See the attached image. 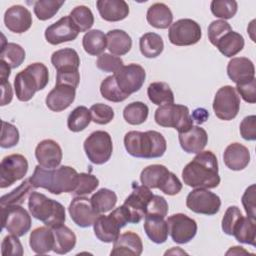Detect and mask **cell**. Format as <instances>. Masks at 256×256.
<instances>
[{
  "instance_id": "1",
  "label": "cell",
  "mask_w": 256,
  "mask_h": 256,
  "mask_svg": "<svg viewBox=\"0 0 256 256\" xmlns=\"http://www.w3.org/2000/svg\"><path fill=\"white\" fill-rule=\"evenodd\" d=\"M184 184L192 188H216L220 184L218 161L212 151H201L182 170Z\"/></svg>"
},
{
  "instance_id": "44",
  "label": "cell",
  "mask_w": 256,
  "mask_h": 256,
  "mask_svg": "<svg viewBox=\"0 0 256 256\" xmlns=\"http://www.w3.org/2000/svg\"><path fill=\"white\" fill-rule=\"evenodd\" d=\"M79 32H86L94 24V16L89 7L79 5L72 9L69 15Z\"/></svg>"
},
{
  "instance_id": "55",
  "label": "cell",
  "mask_w": 256,
  "mask_h": 256,
  "mask_svg": "<svg viewBox=\"0 0 256 256\" xmlns=\"http://www.w3.org/2000/svg\"><path fill=\"white\" fill-rule=\"evenodd\" d=\"M168 213V203L166 199L160 195H153L146 207V215L160 216L165 218Z\"/></svg>"
},
{
  "instance_id": "58",
  "label": "cell",
  "mask_w": 256,
  "mask_h": 256,
  "mask_svg": "<svg viewBox=\"0 0 256 256\" xmlns=\"http://www.w3.org/2000/svg\"><path fill=\"white\" fill-rule=\"evenodd\" d=\"M240 134L247 141L256 140V116H246L240 123Z\"/></svg>"
},
{
  "instance_id": "25",
  "label": "cell",
  "mask_w": 256,
  "mask_h": 256,
  "mask_svg": "<svg viewBox=\"0 0 256 256\" xmlns=\"http://www.w3.org/2000/svg\"><path fill=\"white\" fill-rule=\"evenodd\" d=\"M178 138L181 148L186 153H199L208 142L207 132L199 126H192L188 131L179 133Z\"/></svg>"
},
{
  "instance_id": "16",
  "label": "cell",
  "mask_w": 256,
  "mask_h": 256,
  "mask_svg": "<svg viewBox=\"0 0 256 256\" xmlns=\"http://www.w3.org/2000/svg\"><path fill=\"white\" fill-rule=\"evenodd\" d=\"M166 222L168 225V233L172 240L178 244L190 242L197 233L196 221L186 214H173L168 217Z\"/></svg>"
},
{
  "instance_id": "5",
  "label": "cell",
  "mask_w": 256,
  "mask_h": 256,
  "mask_svg": "<svg viewBox=\"0 0 256 256\" xmlns=\"http://www.w3.org/2000/svg\"><path fill=\"white\" fill-rule=\"evenodd\" d=\"M28 208L31 215L43 222L45 226L55 228L65 223L66 212L64 206L42 193L33 191L29 195Z\"/></svg>"
},
{
  "instance_id": "46",
  "label": "cell",
  "mask_w": 256,
  "mask_h": 256,
  "mask_svg": "<svg viewBox=\"0 0 256 256\" xmlns=\"http://www.w3.org/2000/svg\"><path fill=\"white\" fill-rule=\"evenodd\" d=\"M65 3V0H39L34 3V13L36 17L45 21L51 19Z\"/></svg>"
},
{
  "instance_id": "61",
  "label": "cell",
  "mask_w": 256,
  "mask_h": 256,
  "mask_svg": "<svg viewBox=\"0 0 256 256\" xmlns=\"http://www.w3.org/2000/svg\"><path fill=\"white\" fill-rule=\"evenodd\" d=\"M209 117V113L206 109L204 108H197L193 111L191 118L193 120V122L195 121L197 124H202L204 122H206V120Z\"/></svg>"
},
{
  "instance_id": "3",
  "label": "cell",
  "mask_w": 256,
  "mask_h": 256,
  "mask_svg": "<svg viewBox=\"0 0 256 256\" xmlns=\"http://www.w3.org/2000/svg\"><path fill=\"white\" fill-rule=\"evenodd\" d=\"M124 146L131 156L145 159L159 158L167 149L164 136L154 130L127 132L124 136Z\"/></svg>"
},
{
  "instance_id": "29",
  "label": "cell",
  "mask_w": 256,
  "mask_h": 256,
  "mask_svg": "<svg viewBox=\"0 0 256 256\" xmlns=\"http://www.w3.org/2000/svg\"><path fill=\"white\" fill-rule=\"evenodd\" d=\"M144 218L143 226L148 238L156 244L166 242L168 237V225L164 218L153 215H146Z\"/></svg>"
},
{
  "instance_id": "31",
  "label": "cell",
  "mask_w": 256,
  "mask_h": 256,
  "mask_svg": "<svg viewBox=\"0 0 256 256\" xmlns=\"http://www.w3.org/2000/svg\"><path fill=\"white\" fill-rule=\"evenodd\" d=\"M107 49L116 56L127 54L132 47V39L124 30L114 29L106 34Z\"/></svg>"
},
{
  "instance_id": "33",
  "label": "cell",
  "mask_w": 256,
  "mask_h": 256,
  "mask_svg": "<svg viewBox=\"0 0 256 256\" xmlns=\"http://www.w3.org/2000/svg\"><path fill=\"white\" fill-rule=\"evenodd\" d=\"M235 239L243 244L256 246V219L242 216L236 224L233 234Z\"/></svg>"
},
{
  "instance_id": "56",
  "label": "cell",
  "mask_w": 256,
  "mask_h": 256,
  "mask_svg": "<svg viewBox=\"0 0 256 256\" xmlns=\"http://www.w3.org/2000/svg\"><path fill=\"white\" fill-rule=\"evenodd\" d=\"M256 186L255 184H251L244 192L242 196V205L245 209L247 216L256 219Z\"/></svg>"
},
{
  "instance_id": "54",
  "label": "cell",
  "mask_w": 256,
  "mask_h": 256,
  "mask_svg": "<svg viewBox=\"0 0 256 256\" xmlns=\"http://www.w3.org/2000/svg\"><path fill=\"white\" fill-rule=\"evenodd\" d=\"M1 253L3 256H22L23 247L18 236L10 234L4 237L1 243Z\"/></svg>"
},
{
  "instance_id": "47",
  "label": "cell",
  "mask_w": 256,
  "mask_h": 256,
  "mask_svg": "<svg viewBox=\"0 0 256 256\" xmlns=\"http://www.w3.org/2000/svg\"><path fill=\"white\" fill-rule=\"evenodd\" d=\"M238 4L235 0H213L210 4L212 14L218 18L231 19L237 13Z\"/></svg>"
},
{
  "instance_id": "35",
  "label": "cell",
  "mask_w": 256,
  "mask_h": 256,
  "mask_svg": "<svg viewBox=\"0 0 256 256\" xmlns=\"http://www.w3.org/2000/svg\"><path fill=\"white\" fill-rule=\"evenodd\" d=\"M82 46L86 53L92 56H99L103 54L107 47L106 35L98 29L89 30L82 38Z\"/></svg>"
},
{
  "instance_id": "10",
  "label": "cell",
  "mask_w": 256,
  "mask_h": 256,
  "mask_svg": "<svg viewBox=\"0 0 256 256\" xmlns=\"http://www.w3.org/2000/svg\"><path fill=\"white\" fill-rule=\"evenodd\" d=\"M2 228L18 237L24 236L31 228V216L21 205L1 206Z\"/></svg>"
},
{
  "instance_id": "22",
  "label": "cell",
  "mask_w": 256,
  "mask_h": 256,
  "mask_svg": "<svg viewBox=\"0 0 256 256\" xmlns=\"http://www.w3.org/2000/svg\"><path fill=\"white\" fill-rule=\"evenodd\" d=\"M121 228L122 225L112 212L109 215L100 214L93 224L95 236L104 243L114 242L119 237Z\"/></svg>"
},
{
  "instance_id": "4",
  "label": "cell",
  "mask_w": 256,
  "mask_h": 256,
  "mask_svg": "<svg viewBox=\"0 0 256 256\" xmlns=\"http://www.w3.org/2000/svg\"><path fill=\"white\" fill-rule=\"evenodd\" d=\"M49 82L48 68L41 62L28 65L14 78V90L19 101L27 102L37 91L44 89Z\"/></svg>"
},
{
  "instance_id": "12",
  "label": "cell",
  "mask_w": 256,
  "mask_h": 256,
  "mask_svg": "<svg viewBox=\"0 0 256 256\" xmlns=\"http://www.w3.org/2000/svg\"><path fill=\"white\" fill-rule=\"evenodd\" d=\"M240 109V98L234 87L230 85L219 88L213 101V110L221 120L229 121L234 119Z\"/></svg>"
},
{
  "instance_id": "48",
  "label": "cell",
  "mask_w": 256,
  "mask_h": 256,
  "mask_svg": "<svg viewBox=\"0 0 256 256\" xmlns=\"http://www.w3.org/2000/svg\"><path fill=\"white\" fill-rule=\"evenodd\" d=\"M99 185V180L96 176L90 173H79L77 187L72 193L75 196H85L92 193Z\"/></svg>"
},
{
  "instance_id": "37",
  "label": "cell",
  "mask_w": 256,
  "mask_h": 256,
  "mask_svg": "<svg viewBox=\"0 0 256 256\" xmlns=\"http://www.w3.org/2000/svg\"><path fill=\"white\" fill-rule=\"evenodd\" d=\"M139 48L144 57L156 58L162 53L164 49V42L162 37L157 33L147 32L140 37Z\"/></svg>"
},
{
  "instance_id": "9",
  "label": "cell",
  "mask_w": 256,
  "mask_h": 256,
  "mask_svg": "<svg viewBox=\"0 0 256 256\" xmlns=\"http://www.w3.org/2000/svg\"><path fill=\"white\" fill-rule=\"evenodd\" d=\"M153 195L147 186L138 185L136 182L132 183V192L121 205L127 216L128 223L137 224L145 217L147 204Z\"/></svg>"
},
{
  "instance_id": "41",
  "label": "cell",
  "mask_w": 256,
  "mask_h": 256,
  "mask_svg": "<svg viewBox=\"0 0 256 256\" xmlns=\"http://www.w3.org/2000/svg\"><path fill=\"white\" fill-rule=\"evenodd\" d=\"M149 113L148 106L140 101L131 102L123 110V117L128 124L140 125L147 120Z\"/></svg>"
},
{
  "instance_id": "59",
  "label": "cell",
  "mask_w": 256,
  "mask_h": 256,
  "mask_svg": "<svg viewBox=\"0 0 256 256\" xmlns=\"http://www.w3.org/2000/svg\"><path fill=\"white\" fill-rule=\"evenodd\" d=\"M256 79H252L249 82L236 84L235 90L240 94L242 99L250 104H254L256 102Z\"/></svg>"
},
{
  "instance_id": "17",
  "label": "cell",
  "mask_w": 256,
  "mask_h": 256,
  "mask_svg": "<svg viewBox=\"0 0 256 256\" xmlns=\"http://www.w3.org/2000/svg\"><path fill=\"white\" fill-rule=\"evenodd\" d=\"M68 212L73 222L82 228L93 226L95 220L100 215L93 208L91 200L84 196H76L73 198L69 204Z\"/></svg>"
},
{
  "instance_id": "14",
  "label": "cell",
  "mask_w": 256,
  "mask_h": 256,
  "mask_svg": "<svg viewBox=\"0 0 256 256\" xmlns=\"http://www.w3.org/2000/svg\"><path fill=\"white\" fill-rule=\"evenodd\" d=\"M28 171V161L21 154L5 156L0 164V187L6 188L24 178Z\"/></svg>"
},
{
  "instance_id": "11",
  "label": "cell",
  "mask_w": 256,
  "mask_h": 256,
  "mask_svg": "<svg viewBox=\"0 0 256 256\" xmlns=\"http://www.w3.org/2000/svg\"><path fill=\"white\" fill-rule=\"evenodd\" d=\"M202 37L200 25L188 18L179 19L170 25L168 38L170 43L176 46L194 45Z\"/></svg>"
},
{
  "instance_id": "50",
  "label": "cell",
  "mask_w": 256,
  "mask_h": 256,
  "mask_svg": "<svg viewBox=\"0 0 256 256\" xmlns=\"http://www.w3.org/2000/svg\"><path fill=\"white\" fill-rule=\"evenodd\" d=\"M96 66L98 69L104 72L116 73L124 65H123V60L119 56L109 54V53H103L100 56H98L96 61Z\"/></svg>"
},
{
  "instance_id": "13",
  "label": "cell",
  "mask_w": 256,
  "mask_h": 256,
  "mask_svg": "<svg viewBox=\"0 0 256 256\" xmlns=\"http://www.w3.org/2000/svg\"><path fill=\"white\" fill-rule=\"evenodd\" d=\"M186 206L192 212L203 215H215L221 207L220 197L205 188H195L186 197Z\"/></svg>"
},
{
  "instance_id": "21",
  "label": "cell",
  "mask_w": 256,
  "mask_h": 256,
  "mask_svg": "<svg viewBox=\"0 0 256 256\" xmlns=\"http://www.w3.org/2000/svg\"><path fill=\"white\" fill-rule=\"evenodd\" d=\"M75 96L76 88L66 84H58L47 94L45 103L51 111L61 112L73 103Z\"/></svg>"
},
{
  "instance_id": "38",
  "label": "cell",
  "mask_w": 256,
  "mask_h": 256,
  "mask_svg": "<svg viewBox=\"0 0 256 256\" xmlns=\"http://www.w3.org/2000/svg\"><path fill=\"white\" fill-rule=\"evenodd\" d=\"M2 45L0 52V60L6 62L10 68L19 67L25 60V50L16 43H8L5 41L4 35H2Z\"/></svg>"
},
{
  "instance_id": "42",
  "label": "cell",
  "mask_w": 256,
  "mask_h": 256,
  "mask_svg": "<svg viewBox=\"0 0 256 256\" xmlns=\"http://www.w3.org/2000/svg\"><path fill=\"white\" fill-rule=\"evenodd\" d=\"M92 121L90 110L85 106L76 107L67 118V127L72 132L83 131Z\"/></svg>"
},
{
  "instance_id": "36",
  "label": "cell",
  "mask_w": 256,
  "mask_h": 256,
  "mask_svg": "<svg viewBox=\"0 0 256 256\" xmlns=\"http://www.w3.org/2000/svg\"><path fill=\"white\" fill-rule=\"evenodd\" d=\"M51 63L57 71L78 69L80 66V58L78 53L72 48H63L53 52Z\"/></svg>"
},
{
  "instance_id": "28",
  "label": "cell",
  "mask_w": 256,
  "mask_h": 256,
  "mask_svg": "<svg viewBox=\"0 0 256 256\" xmlns=\"http://www.w3.org/2000/svg\"><path fill=\"white\" fill-rule=\"evenodd\" d=\"M54 243L53 230L48 226L37 227L30 233L29 245L36 254H46L53 251Z\"/></svg>"
},
{
  "instance_id": "20",
  "label": "cell",
  "mask_w": 256,
  "mask_h": 256,
  "mask_svg": "<svg viewBox=\"0 0 256 256\" xmlns=\"http://www.w3.org/2000/svg\"><path fill=\"white\" fill-rule=\"evenodd\" d=\"M62 156L60 145L52 139L42 140L35 148V157L39 165L45 168H57L62 161Z\"/></svg>"
},
{
  "instance_id": "52",
  "label": "cell",
  "mask_w": 256,
  "mask_h": 256,
  "mask_svg": "<svg viewBox=\"0 0 256 256\" xmlns=\"http://www.w3.org/2000/svg\"><path fill=\"white\" fill-rule=\"evenodd\" d=\"M242 216L243 215L237 206L228 207L221 222V227L223 232L227 235L232 236L233 230Z\"/></svg>"
},
{
  "instance_id": "32",
  "label": "cell",
  "mask_w": 256,
  "mask_h": 256,
  "mask_svg": "<svg viewBox=\"0 0 256 256\" xmlns=\"http://www.w3.org/2000/svg\"><path fill=\"white\" fill-rule=\"evenodd\" d=\"M54 233V248L53 251L57 254H66L70 252L76 245L75 233L64 224L52 228Z\"/></svg>"
},
{
  "instance_id": "43",
  "label": "cell",
  "mask_w": 256,
  "mask_h": 256,
  "mask_svg": "<svg viewBox=\"0 0 256 256\" xmlns=\"http://www.w3.org/2000/svg\"><path fill=\"white\" fill-rule=\"evenodd\" d=\"M34 187L29 181V178L24 180L18 187L13 189L10 193L1 197V206L6 205H21L26 197L34 191Z\"/></svg>"
},
{
  "instance_id": "53",
  "label": "cell",
  "mask_w": 256,
  "mask_h": 256,
  "mask_svg": "<svg viewBox=\"0 0 256 256\" xmlns=\"http://www.w3.org/2000/svg\"><path fill=\"white\" fill-rule=\"evenodd\" d=\"M232 31V28L225 20L212 21L208 26V39L212 45H216L217 41L226 33Z\"/></svg>"
},
{
  "instance_id": "62",
  "label": "cell",
  "mask_w": 256,
  "mask_h": 256,
  "mask_svg": "<svg viewBox=\"0 0 256 256\" xmlns=\"http://www.w3.org/2000/svg\"><path fill=\"white\" fill-rule=\"evenodd\" d=\"M10 73H11L10 66L3 60H0V79L7 80L10 76Z\"/></svg>"
},
{
  "instance_id": "6",
  "label": "cell",
  "mask_w": 256,
  "mask_h": 256,
  "mask_svg": "<svg viewBox=\"0 0 256 256\" xmlns=\"http://www.w3.org/2000/svg\"><path fill=\"white\" fill-rule=\"evenodd\" d=\"M142 185L148 188L160 189L164 194L173 196L182 189V183L178 177L161 164H152L145 167L140 174Z\"/></svg>"
},
{
  "instance_id": "19",
  "label": "cell",
  "mask_w": 256,
  "mask_h": 256,
  "mask_svg": "<svg viewBox=\"0 0 256 256\" xmlns=\"http://www.w3.org/2000/svg\"><path fill=\"white\" fill-rule=\"evenodd\" d=\"M4 23L11 32L17 34L24 33L32 25L31 12L22 5H13L5 11Z\"/></svg>"
},
{
  "instance_id": "18",
  "label": "cell",
  "mask_w": 256,
  "mask_h": 256,
  "mask_svg": "<svg viewBox=\"0 0 256 256\" xmlns=\"http://www.w3.org/2000/svg\"><path fill=\"white\" fill-rule=\"evenodd\" d=\"M79 34L70 16H64L45 30V39L51 45H58L64 42L73 41Z\"/></svg>"
},
{
  "instance_id": "63",
  "label": "cell",
  "mask_w": 256,
  "mask_h": 256,
  "mask_svg": "<svg viewBox=\"0 0 256 256\" xmlns=\"http://www.w3.org/2000/svg\"><path fill=\"white\" fill-rule=\"evenodd\" d=\"M234 250H229V251H227L226 252V255H229V254H236V255H238V254H249V252H247L246 250H244L243 249V247H240V246H234V247H232Z\"/></svg>"
},
{
  "instance_id": "2",
  "label": "cell",
  "mask_w": 256,
  "mask_h": 256,
  "mask_svg": "<svg viewBox=\"0 0 256 256\" xmlns=\"http://www.w3.org/2000/svg\"><path fill=\"white\" fill-rule=\"evenodd\" d=\"M78 176L79 173L70 166L45 168L37 165L29 181L34 188H43L52 194L60 195L74 192L77 187Z\"/></svg>"
},
{
  "instance_id": "45",
  "label": "cell",
  "mask_w": 256,
  "mask_h": 256,
  "mask_svg": "<svg viewBox=\"0 0 256 256\" xmlns=\"http://www.w3.org/2000/svg\"><path fill=\"white\" fill-rule=\"evenodd\" d=\"M100 93L103 98L111 102H122L126 100L129 96L124 94L118 87L114 75L106 77L100 85Z\"/></svg>"
},
{
  "instance_id": "8",
  "label": "cell",
  "mask_w": 256,
  "mask_h": 256,
  "mask_svg": "<svg viewBox=\"0 0 256 256\" xmlns=\"http://www.w3.org/2000/svg\"><path fill=\"white\" fill-rule=\"evenodd\" d=\"M83 147L87 158L96 165L106 163L110 159L113 151L110 134L102 130L92 132L85 139Z\"/></svg>"
},
{
  "instance_id": "49",
  "label": "cell",
  "mask_w": 256,
  "mask_h": 256,
  "mask_svg": "<svg viewBox=\"0 0 256 256\" xmlns=\"http://www.w3.org/2000/svg\"><path fill=\"white\" fill-rule=\"evenodd\" d=\"M89 110L91 113L92 121L99 125L108 124L114 118V110L112 107L103 103L93 104Z\"/></svg>"
},
{
  "instance_id": "39",
  "label": "cell",
  "mask_w": 256,
  "mask_h": 256,
  "mask_svg": "<svg viewBox=\"0 0 256 256\" xmlns=\"http://www.w3.org/2000/svg\"><path fill=\"white\" fill-rule=\"evenodd\" d=\"M149 100L158 106L174 103V94L165 82H153L147 88Z\"/></svg>"
},
{
  "instance_id": "27",
  "label": "cell",
  "mask_w": 256,
  "mask_h": 256,
  "mask_svg": "<svg viewBox=\"0 0 256 256\" xmlns=\"http://www.w3.org/2000/svg\"><path fill=\"white\" fill-rule=\"evenodd\" d=\"M96 6L101 18L108 22L121 21L129 14V6L124 0H98Z\"/></svg>"
},
{
  "instance_id": "51",
  "label": "cell",
  "mask_w": 256,
  "mask_h": 256,
  "mask_svg": "<svg viewBox=\"0 0 256 256\" xmlns=\"http://www.w3.org/2000/svg\"><path fill=\"white\" fill-rule=\"evenodd\" d=\"M18 142H19V131L17 127L11 123L2 121L0 146L2 148H11L16 146Z\"/></svg>"
},
{
  "instance_id": "24",
  "label": "cell",
  "mask_w": 256,
  "mask_h": 256,
  "mask_svg": "<svg viewBox=\"0 0 256 256\" xmlns=\"http://www.w3.org/2000/svg\"><path fill=\"white\" fill-rule=\"evenodd\" d=\"M111 255H134L139 256L143 251V244L140 236L132 231H126L119 235L113 242Z\"/></svg>"
},
{
  "instance_id": "15",
  "label": "cell",
  "mask_w": 256,
  "mask_h": 256,
  "mask_svg": "<svg viewBox=\"0 0 256 256\" xmlns=\"http://www.w3.org/2000/svg\"><path fill=\"white\" fill-rule=\"evenodd\" d=\"M113 75L120 90L128 96L139 91L143 86L146 78V72L144 68L141 65L135 63L122 66Z\"/></svg>"
},
{
  "instance_id": "34",
  "label": "cell",
  "mask_w": 256,
  "mask_h": 256,
  "mask_svg": "<svg viewBox=\"0 0 256 256\" xmlns=\"http://www.w3.org/2000/svg\"><path fill=\"white\" fill-rule=\"evenodd\" d=\"M244 38L243 36L235 31H230L222 36L216 43V47L226 57H232L238 54L244 48Z\"/></svg>"
},
{
  "instance_id": "57",
  "label": "cell",
  "mask_w": 256,
  "mask_h": 256,
  "mask_svg": "<svg viewBox=\"0 0 256 256\" xmlns=\"http://www.w3.org/2000/svg\"><path fill=\"white\" fill-rule=\"evenodd\" d=\"M79 81H80V73L78 69L60 70V71H57L55 85L66 84L74 88H77Z\"/></svg>"
},
{
  "instance_id": "26",
  "label": "cell",
  "mask_w": 256,
  "mask_h": 256,
  "mask_svg": "<svg viewBox=\"0 0 256 256\" xmlns=\"http://www.w3.org/2000/svg\"><path fill=\"white\" fill-rule=\"evenodd\" d=\"M225 165L233 170L240 171L247 167L250 162V152L246 146L238 142L229 144L223 153Z\"/></svg>"
},
{
  "instance_id": "30",
  "label": "cell",
  "mask_w": 256,
  "mask_h": 256,
  "mask_svg": "<svg viewBox=\"0 0 256 256\" xmlns=\"http://www.w3.org/2000/svg\"><path fill=\"white\" fill-rule=\"evenodd\" d=\"M146 19L152 27L157 29H166L172 24L173 14L166 4L154 3L148 8Z\"/></svg>"
},
{
  "instance_id": "7",
  "label": "cell",
  "mask_w": 256,
  "mask_h": 256,
  "mask_svg": "<svg viewBox=\"0 0 256 256\" xmlns=\"http://www.w3.org/2000/svg\"><path fill=\"white\" fill-rule=\"evenodd\" d=\"M155 122L161 127H171L184 133L193 126L189 108L181 104H166L156 109L154 114Z\"/></svg>"
},
{
  "instance_id": "23",
  "label": "cell",
  "mask_w": 256,
  "mask_h": 256,
  "mask_svg": "<svg viewBox=\"0 0 256 256\" xmlns=\"http://www.w3.org/2000/svg\"><path fill=\"white\" fill-rule=\"evenodd\" d=\"M227 75L236 84L249 82L255 78V67L247 57L232 58L227 65Z\"/></svg>"
},
{
  "instance_id": "40",
  "label": "cell",
  "mask_w": 256,
  "mask_h": 256,
  "mask_svg": "<svg viewBox=\"0 0 256 256\" xmlns=\"http://www.w3.org/2000/svg\"><path fill=\"white\" fill-rule=\"evenodd\" d=\"M90 200L96 212L102 214L112 210V208L115 207L117 203V195L110 189L101 188L91 196Z\"/></svg>"
},
{
  "instance_id": "60",
  "label": "cell",
  "mask_w": 256,
  "mask_h": 256,
  "mask_svg": "<svg viewBox=\"0 0 256 256\" xmlns=\"http://www.w3.org/2000/svg\"><path fill=\"white\" fill-rule=\"evenodd\" d=\"M1 106H5L9 104L12 101L13 98V92L11 84L8 80H1Z\"/></svg>"
}]
</instances>
